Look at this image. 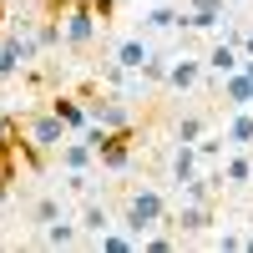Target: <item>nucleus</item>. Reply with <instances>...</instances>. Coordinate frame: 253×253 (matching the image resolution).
I'll return each mask as SVG.
<instances>
[{
  "mask_svg": "<svg viewBox=\"0 0 253 253\" xmlns=\"http://www.w3.org/2000/svg\"><path fill=\"white\" fill-rule=\"evenodd\" d=\"M167 198L157 193V187H137V193H126V213H122V228L126 233H137L147 238L152 228H167Z\"/></svg>",
  "mask_w": 253,
  "mask_h": 253,
  "instance_id": "1",
  "label": "nucleus"
},
{
  "mask_svg": "<svg viewBox=\"0 0 253 253\" xmlns=\"http://www.w3.org/2000/svg\"><path fill=\"white\" fill-rule=\"evenodd\" d=\"M96 5H91V0H71V5H66V15H61V31H66V46L71 51H86L91 46V41H96Z\"/></svg>",
  "mask_w": 253,
  "mask_h": 253,
  "instance_id": "2",
  "label": "nucleus"
},
{
  "mask_svg": "<svg viewBox=\"0 0 253 253\" xmlns=\"http://www.w3.org/2000/svg\"><path fill=\"white\" fill-rule=\"evenodd\" d=\"M167 228H172L177 238H193V233H208V228H213V203L182 198V203H177V213L167 218Z\"/></svg>",
  "mask_w": 253,
  "mask_h": 253,
  "instance_id": "3",
  "label": "nucleus"
},
{
  "mask_svg": "<svg viewBox=\"0 0 253 253\" xmlns=\"http://www.w3.org/2000/svg\"><path fill=\"white\" fill-rule=\"evenodd\" d=\"M228 20V0H187L182 31H218Z\"/></svg>",
  "mask_w": 253,
  "mask_h": 253,
  "instance_id": "4",
  "label": "nucleus"
},
{
  "mask_svg": "<svg viewBox=\"0 0 253 253\" xmlns=\"http://www.w3.org/2000/svg\"><path fill=\"white\" fill-rule=\"evenodd\" d=\"M203 61H208V71L223 81L228 71H238V66H243V46H238V41H228V36H218L213 46H208V56H203Z\"/></svg>",
  "mask_w": 253,
  "mask_h": 253,
  "instance_id": "5",
  "label": "nucleus"
},
{
  "mask_svg": "<svg viewBox=\"0 0 253 253\" xmlns=\"http://www.w3.org/2000/svg\"><path fill=\"white\" fill-rule=\"evenodd\" d=\"M26 132H31L41 147H46V152H61V142H66V132H71V126L61 122L56 112H41V117H31V126H26Z\"/></svg>",
  "mask_w": 253,
  "mask_h": 253,
  "instance_id": "6",
  "label": "nucleus"
},
{
  "mask_svg": "<svg viewBox=\"0 0 253 253\" xmlns=\"http://www.w3.org/2000/svg\"><path fill=\"white\" fill-rule=\"evenodd\" d=\"M218 96H223V107L233 112V107H253V76L238 66V71H228L223 81H218Z\"/></svg>",
  "mask_w": 253,
  "mask_h": 253,
  "instance_id": "7",
  "label": "nucleus"
},
{
  "mask_svg": "<svg viewBox=\"0 0 253 253\" xmlns=\"http://www.w3.org/2000/svg\"><path fill=\"white\" fill-rule=\"evenodd\" d=\"M203 66H208V61H198V56H172V66H167V86H172V91H193L198 81H203Z\"/></svg>",
  "mask_w": 253,
  "mask_h": 253,
  "instance_id": "8",
  "label": "nucleus"
},
{
  "mask_svg": "<svg viewBox=\"0 0 253 253\" xmlns=\"http://www.w3.org/2000/svg\"><path fill=\"white\" fill-rule=\"evenodd\" d=\"M51 112L66 122L71 132H86V126H91V107H86L81 96H51Z\"/></svg>",
  "mask_w": 253,
  "mask_h": 253,
  "instance_id": "9",
  "label": "nucleus"
},
{
  "mask_svg": "<svg viewBox=\"0 0 253 253\" xmlns=\"http://www.w3.org/2000/svg\"><path fill=\"white\" fill-rule=\"evenodd\" d=\"M253 182V152L233 147V157H223V187H248Z\"/></svg>",
  "mask_w": 253,
  "mask_h": 253,
  "instance_id": "10",
  "label": "nucleus"
},
{
  "mask_svg": "<svg viewBox=\"0 0 253 253\" xmlns=\"http://www.w3.org/2000/svg\"><path fill=\"white\" fill-rule=\"evenodd\" d=\"M112 61H117V66H126V71H142L147 61H152V46H147L142 36H126V41H117Z\"/></svg>",
  "mask_w": 253,
  "mask_h": 253,
  "instance_id": "11",
  "label": "nucleus"
},
{
  "mask_svg": "<svg viewBox=\"0 0 253 253\" xmlns=\"http://www.w3.org/2000/svg\"><path fill=\"white\" fill-rule=\"evenodd\" d=\"M198 167H203L198 142H177V152H172V182H177V187H187V182L198 177Z\"/></svg>",
  "mask_w": 253,
  "mask_h": 253,
  "instance_id": "12",
  "label": "nucleus"
},
{
  "mask_svg": "<svg viewBox=\"0 0 253 253\" xmlns=\"http://www.w3.org/2000/svg\"><path fill=\"white\" fill-rule=\"evenodd\" d=\"M61 167L66 172H91L96 167V147L81 137V142H61Z\"/></svg>",
  "mask_w": 253,
  "mask_h": 253,
  "instance_id": "13",
  "label": "nucleus"
},
{
  "mask_svg": "<svg viewBox=\"0 0 253 253\" xmlns=\"http://www.w3.org/2000/svg\"><path fill=\"white\" fill-rule=\"evenodd\" d=\"M223 137H228V147H253V107H233L228 112Z\"/></svg>",
  "mask_w": 253,
  "mask_h": 253,
  "instance_id": "14",
  "label": "nucleus"
},
{
  "mask_svg": "<svg viewBox=\"0 0 253 253\" xmlns=\"http://www.w3.org/2000/svg\"><path fill=\"white\" fill-rule=\"evenodd\" d=\"M91 107V122H101V126H126L132 117H126V107H122V96H96V101H86Z\"/></svg>",
  "mask_w": 253,
  "mask_h": 253,
  "instance_id": "15",
  "label": "nucleus"
},
{
  "mask_svg": "<svg viewBox=\"0 0 253 253\" xmlns=\"http://www.w3.org/2000/svg\"><path fill=\"white\" fill-rule=\"evenodd\" d=\"M76 238H81V228H76V223H66V218L46 223V233H41V243H46V248H71Z\"/></svg>",
  "mask_w": 253,
  "mask_h": 253,
  "instance_id": "16",
  "label": "nucleus"
},
{
  "mask_svg": "<svg viewBox=\"0 0 253 253\" xmlns=\"http://www.w3.org/2000/svg\"><path fill=\"white\" fill-rule=\"evenodd\" d=\"M107 228H112V218H107V203L86 198V213H81V233H86V238H96V233H107Z\"/></svg>",
  "mask_w": 253,
  "mask_h": 253,
  "instance_id": "17",
  "label": "nucleus"
},
{
  "mask_svg": "<svg viewBox=\"0 0 253 253\" xmlns=\"http://www.w3.org/2000/svg\"><path fill=\"white\" fill-rule=\"evenodd\" d=\"M142 26H147V31H177V26H182V10H177V5H152V10L142 15Z\"/></svg>",
  "mask_w": 253,
  "mask_h": 253,
  "instance_id": "18",
  "label": "nucleus"
},
{
  "mask_svg": "<svg viewBox=\"0 0 253 253\" xmlns=\"http://www.w3.org/2000/svg\"><path fill=\"white\" fill-rule=\"evenodd\" d=\"M20 66H26V61H20V51H15V41L5 36V41H0V76H5V81H10V76H15Z\"/></svg>",
  "mask_w": 253,
  "mask_h": 253,
  "instance_id": "19",
  "label": "nucleus"
},
{
  "mask_svg": "<svg viewBox=\"0 0 253 253\" xmlns=\"http://www.w3.org/2000/svg\"><path fill=\"white\" fill-rule=\"evenodd\" d=\"M20 137H26V126H20V117H15V112H0V142H5V147H15Z\"/></svg>",
  "mask_w": 253,
  "mask_h": 253,
  "instance_id": "20",
  "label": "nucleus"
},
{
  "mask_svg": "<svg viewBox=\"0 0 253 253\" xmlns=\"http://www.w3.org/2000/svg\"><path fill=\"white\" fill-rule=\"evenodd\" d=\"M208 137V122L203 117H182L177 122V142H203Z\"/></svg>",
  "mask_w": 253,
  "mask_h": 253,
  "instance_id": "21",
  "label": "nucleus"
},
{
  "mask_svg": "<svg viewBox=\"0 0 253 253\" xmlns=\"http://www.w3.org/2000/svg\"><path fill=\"white\" fill-rule=\"evenodd\" d=\"M223 142H228V137H203V142H198V157H203L208 167H218V157H223Z\"/></svg>",
  "mask_w": 253,
  "mask_h": 253,
  "instance_id": "22",
  "label": "nucleus"
},
{
  "mask_svg": "<svg viewBox=\"0 0 253 253\" xmlns=\"http://www.w3.org/2000/svg\"><path fill=\"white\" fill-rule=\"evenodd\" d=\"M56 218H66L61 213V198H41L36 203V223H56Z\"/></svg>",
  "mask_w": 253,
  "mask_h": 253,
  "instance_id": "23",
  "label": "nucleus"
},
{
  "mask_svg": "<svg viewBox=\"0 0 253 253\" xmlns=\"http://www.w3.org/2000/svg\"><path fill=\"white\" fill-rule=\"evenodd\" d=\"M218 248H228V253H233V248H243V238L233 233V228H223V233H218Z\"/></svg>",
  "mask_w": 253,
  "mask_h": 253,
  "instance_id": "24",
  "label": "nucleus"
},
{
  "mask_svg": "<svg viewBox=\"0 0 253 253\" xmlns=\"http://www.w3.org/2000/svg\"><path fill=\"white\" fill-rule=\"evenodd\" d=\"M238 46H243V56H253V31H243V36H238Z\"/></svg>",
  "mask_w": 253,
  "mask_h": 253,
  "instance_id": "25",
  "label": "nucleus"
},
{
  "mask_svg": "<svg viewBox=\"0 0 253 253\" xmlns=\"http://www.w3.org/2000/svg\"><path fill=\"white\" fill-rule=\"evenodd\" d=\"M5 15H10V0H0V41H5Z\"/></svg>",
  "mask_w": 253,
  "mask_h": 253,
  "instance_id": "26",
  "label": "nucleus"
},
{
  "mask_svg": "<svg viewBox=\"0 0 253 253\" xmlns=\"http://www.w3.org/2000/svg\"><path fill=\"white\" fill-rule=\"evenodd\" d=\"M0 203H10V182H0Z\"/></svg>",
  "mask_w": 253,
  "mask_h": 253,
  "instance_id": "27",
  "label": "nucleus"
},
{
  "mask_svg": "<svg viewBox=\"0 0 253 253\" xmlns=\"http://www.w3.org/2000/svg\"><path fill=\"white\" fill-rule=\"evenodd\" d=\"M243 248H248V253H253V238H243Z\"/></svg>",
  "mask_w": 253,
  "mask_h": 253,
  "instance_id": "28",
  "label": "nucleus"
},
{
  "mask_svg": "<svg viewBox=\"0 0 253 253\" xmlns=\"http://www.w3.org/2000/svg\"><path fill=\"white\" fill-rule=\"evenodd\" d=\"M228 5H243V0H228Z\"/></svg>",
  "mask_w": 253,
  "mask_h": 253,
  "instance_id": "29",
  "label": "nucleus"
},
{
  "mask_svg": "<svg viewBox=\"0 0 253 253\" xmlns=\"http://www.w3.org/2000/svg\"><path fill=\"white\" fill-rule=\"evenodd\" d=\"M0 243H5V233H0Z\"/></svg>",
  "mask_w": 253,
  "mask_h": 253,
  "instance_id": "30",
  "label": "nucleus"
}]
</instances>
